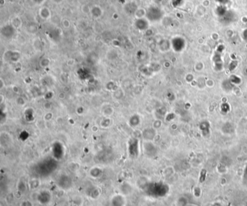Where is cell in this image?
<instances>
[{"label":"cell","instance_id":"1","mask_svg":"<svg viewBox=\"0 0 247 206\" xmlns=\"http://www.w3.org/2000/svg\"><path fill=\"white\" fill-rule=\"evenodd\" d=\"M126 204L125 198L122 195H117L111 198V206H125Z\"/></svg>","mask_w":247,"mask_h":206},{"label":"cell","instance_id":"2","mask_svg":"<svg viewBox=\"0 0 247 206\" xmlns=\"http://www.w3.org/2000/svg\"><path fill=\"white\" fill-rule=\"evenodd\" d=\"M188 198L185 196L179 197L175 201V206H188Z\"/></svg>","mask_w":247,"mask_h":206},{"label":"cell","instance_id":"3","mask_svg":"<svg viewBox=\"0 0 247 206\" xmlns=\"http://www.w3.org/2000/svg\"><path fill=\"white\" fill-rule=\"evenodd\" d=\"M193 195L195 198H199L201 195V189L200 187H195L193 189Z\"/></svg>","mask_w":247,"mask_h":206},{"label":"cell","instance_id":"4","mask_svg":"<svg viewBox=\"0 0 247 206\" xmlns=\"http://www.w3.org/2000/svg\"><path fill=\"white\" fill-rule=\"evenodd\" d=\"M21 206H34L33 205V203L29 200H24L21 202Z\"/></svg>","mask_w":247,"mask_h":206},{"label":"cell","instance_id":"5","mask_svg":"<svg viewBox=\"0 0 247 206\" xmlns=\"http://www.w3.org/2000/svg\"><path fill=\"white\" fill-rule=\"evenodd\" d=\"M210 206H224V205H223L222 202L216 201V202H212L211 205H210Z\"/></svg>","mask_w":247,"mask_h":206},{"label":"cell","instance_id":"6","mask_svg":"<svg viewBox=\"0 0 247 206\" xmlns=\"http://www.w3.org/2000/svg\"><path fill=\"white\" fill-rule=\"evenodd\" d=\"M188 206H198V205H194V204H188Z\"/></svg>","mask_w":247,"mask_h":206},{"label":"cell","instance_id":"7","mask_svg":"<svg viewBox=\"0 0 247 206\" xmlns=\"http://www.w3.org/2000/svg\"><path fill=\"white\" fill-rule=\"evenodd\" d=\"M246 206H247V202H246Z\"/></svg>","mask_w":247,"mask_h":206}]
</instances>
